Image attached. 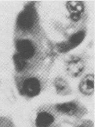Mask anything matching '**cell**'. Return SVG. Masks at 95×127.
<instances>
[{
	"mask_svg": "<svg viewBox=\"0 0 95 127\" xmlns=\"http://www.w3.org/2000/svg\"><path fill=\"white\" fill-rule=\"evenodd\" d=\"M35 19V10L32 8L28 7L18 16L17 24L21 29L24 30H29L33 27Z\"/></svg>",
	"mask_w": 95,
	"mask_h": 127,
	"instance_id": "cell-1",
	"label": "cell"
},
{
	"mask_svg": "<svg viewBox=\"0 0 95 127\" xmlns=\"http://www.w3.org/2000/svg\"><path fill=\"white\" fill-rule=\"evenodd\" d=\"M65 68L69 75L73 77H79L84 70V62L80 57L73 56L66 61Z\"/></svg>",
	"mask_w": 95,
	"mask_h": 127,
	"instance_id": "cell-2",
	"label": "cell"
},
{
	"mask_svg": "<svg viewBox=\"0 0 95 127\" xmlns=\"http://www.w3.org/2000/svg\"><path fill=\"white\" fill-rule=\"evenodd\" d=\"M41 91L40 82L34 77L27 78L23 84L21 93L29 97H33L38 95Z\"/></svg>",
	"mask_w": 95,
	"mask_h": 127,
	"instance_id": "cell-3",
	"label": "cell"
},
{
	"mask_svg": "<svg viewBox=\"0 0 95 127\" xmlns=\"http://www.w3.org/2000/svg\"><path fill=\"white\" fill-rule=\"evenodd\" d=\"M86 36L85 32L81 31L72 35L67 42L58 44V47L60 52H66L78 46L82 42Z\"/></svg>",
	"mask_w": 95,
	"mask_h": 127,
	"instance_id": "cell-4",
	"label": "cell"
},
{
	"mask_svg": "<svg viewBox=\"0 0 95 127\" xmlns=\"http://www.w3.org/2000/svg\"><path fill=\"white\" fill-rule=\"evenodd\" d=\"M16 47L18 54L25 60L31 59L35 54V47L29 40L24 39L18 40L16 44Z\"/></svg>",
	"mask_w": 95,
	"mask_h": 127,
	"instance_id": "cell-5",
	"label": "cell"
},
{
	"mask_svg": "<svg viewBox=\"0 0 95 127\" xmlns=\"http://www.w3.org/2000/svg\"><path fill=\"white\" fill-rule=\"evenodd\" d=\"M67 8L70 13V17L73 21H78L81 19L84 12V5L82 2L68 1Z\"/></svg>",
	"mask_w": 95,
	"mask_h": 127,
	"instance_id": "cell-6",
	"label": "cell"
},
{
	"mask_svg": "<svg viewBox=\"0 0 95 127\" xmlns=\"http://www.w3.org/2000/svg\"><path fill=\"white\" fill-rule=\"evenodd\" d=\"M94 74H89L85 76L79 85L80 92L86 95L92 94L94 91Z\"/></svg>",
	"mask_w": 95,
	"mask_h": 127,
	"instance_id": "cell-7",
	"label": "cell"
},
{
	"mask_svg": "<svg viewBox=\"0 0 95 127\" xmlns=\"http://www.w3.org/2000/svg\"><path fill=\"white\" fill-rule=\"evenodd\" d=\"M54 121V118L49 113L43 112L38 113L35 121L37 127H48Z\"/></svg>",
	"mask_w": 95,
	"mask_h": 127,
	"instance_id": "cell-8",
	"label": "cell"
},
{
	"mask_svg": "<svg viewBox=\"0 0 95 127\" xmlns=\"http://www.w3.org/2000/svg\"><path fill=\"white\" fill-rule=\"evenodd\" d=\"M56 107L59 112L69 115H74L77 113L78 109L77 105L72 102L58 104L56 105Z\"/></svg>",
	"mask_w": 95,
	"mask_h": 127,
	"instance_id": "cell-9",
	"label": "cell"
},
{
	"mask_svg": "<svg viewBox=\"0 0 95 127\" xmlns=\"http://www.w3.org/2000/svg\"><path fill=\"white\" fill-rule=\"evenodd\" d=\"M54 85L57 93L61 95H66L71 92L68 82L62 77H57L55 79Z\"/></svg>",
	"mask_w": 95,
	"mask_h": 127,
	"instance_id": "cell-10",
	"label": "cell"
},
{
	"mask_svg": "<svg viewBox=\"0 0 95 127\" xmlns=\"http://www.w3.org/2000/svg\"><path fill=\"white\" fill-rule=\"evenodd\" d=\"M13 58L16 71L18 72L22 71L27 66L26 60L18 53L14 55Z\"/></svg>",
	"mask_w": 95,
	"mask_h": 127,
	"instance_id": "cell-11",
	"label": "cell"
}]
</instances>
